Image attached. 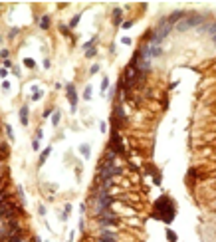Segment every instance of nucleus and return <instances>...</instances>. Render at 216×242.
<instances>
[{
    "mask_svg": "<svg viewBox=\"0 0 216 242\" xmlns=\"http://www.w3.org/2000/svg\"><path fill=\"white\" fill-rule=\"evenodd\" d=\"M83 99H87V101L91 99V85H87V87L83 89Z\"/></svg>",
    "mask_w": 216,
    "mask_h": 242,
    "instance_id": "nucleus-20",
    "label": "nucleus"
},
{
    "mask_svg": "<svg viewBox=\"0 0 216 242\" xmlns=\"http://www.w3.org/2000/svg\"><path fill=\"white\" fill-rule=\"evenodd\" d=\"M18 32H20L18 28H12V30H10V34H8V36H10V38H14V36H18Z\"/></svg>",
    "mask_w": 216,
    "mask_h": 242,
    "instance_id": "nucleus-29",
    "label": "nucleus"
},
{
    "mask_svg": "<svg viewBox=\"0 0 216 242\" xmlns=\"http://www.w3.org/2000/svg\"><path fill=\"white\" fill-rule=\"evenodd\" d=\"M123 173V169L121 167H117L115 163H101V167H99V181H111L113 177H117V175H121Z\"/></svg>",
    "mask_w": 216,
    "mask_h": 242,
    "instance_id": "nucleus-2",
    "label": "nucleus"
},
{
    "mask_svg": "<svg viewBox=\"0 0 216 242\" xmlns=\"http://www.w3.org/2000/svg\"><path fill=\"white\" fill-rule=\"evenodd\" d=\"M107 87H109V78H103L101 79V93H105Z\"/></svg>",
    "mask_w": 216,
    "mask_h": 242,
    "instance_id": "nucleus-18",
    "label": "nucleus"
},
{
    "mask_svg": "<svg viewBox=\"0 0 216 242\" xmlns=\"http://www.w3.org/2000/svg\"><path fill=\"white\" fill-rule=\"evenodd\" d=\"M0 58L6 60V58H8V50H2V52H0Z\"/></svg>",
    "mask_w": 216,
    "mask_h": 242,
    "instance_id": "nucleus-32",
    "label": "nucleus"
},
{
    "mask_svg": "<svg viewBox=\"0 0 216 242\" xmlns=\"http://www.w3.org/2000/svg\"><path fill=\"white\" fill-rule=\"evenodd\" d=\"M119 222V218H117L113 212H103V214H99V224L101 226H113V224H117Z\"/></svg>",
    "mask_w": 216,
    "mask_h": 242,
    "instance_id": "nucleus-5",
    "label": "nucleus"
},
{
    "mask_svg": "<svg viewBox=\"0 0 216 242\" xmlns=\"http://www.w3.org/2000/svg\"><path fill=\"white\" fill-rule=\"evenodd\" d=\"M204 18H206L204 14H190V16H185L177 24V30L182 32V30H186V28H196L198 24H202V22H204Z\"/></svg>",
    "mask_w": 216,
    "mask_h": 242,
    "instance_id": "nucleus-3",
    "label": "nucleus"
},
{
    "mask_svg": "<svg viewBox=\"0 0 216 242\" xmlns=\"http://www.w3.org/2000/svg\"><path fill=\"white\" fill-rule=\"evenodd\" d=\"M95 42H97V36H93V38H91V40H89V42H85V44H83V48H85V52H87L89 48H91V46L95 44Z\"/></svg>",
    "mask_w": 216,
    "mask_h": 242,
    "instance_id": "nucleus-21",
    "label": "nucleus"
},
{
    "mask_svg": "<svg viewBox=\"0 0 216 242\" xmlns=\"http://www.w3.org/2000/svg\"><path fill=\"white\" fill-rule=\"evenodd\" d=\"M0 75H2V78H6V75H8V72H6V68H2V70H0Z\"/></svg>",
    "mask_w": 216,
    "mask_h": 242,
    "instance_id": "nucleus-34",
    "label": "nucleus"
},
{
    "mask_svg": "<svg viewBox=\"0 0 216 242\" xmlns=\"http://www.w3.org/2000/svg\"><path fill=\"white\" fill-rule=\"evenodd\" d=\"M185 16H186V12H185V10H177V12H172L171 16H167V22H168L171 26H172V24H178V22H181Z\"/></svg>",
    "mask_w": 216,
    "mask_h": 242,
    "instance_id": "nucleus-7",
    "label": "nucleus"
},
{
    "mask_svg": "<svg viewBox=\"0 0 216 242\" xmlns=\"http://www.w3.org/2000/svg\"><path fill=\"white\" fill-rule=\"evenodd\" d=\"M121 14H123L121 8H115V10H113V22H115V26H121Z\"/></svg>",
    "mask_w": 216,
    "mask_h": 242,
    "instance_id": "nucleus-11",
    "label": "nucleus"
},
{
    "mask_svg": "<svg viewBox=\"0 0 216 242\" xmlns=\"http://www.w3.org/2000/svg\"><path fill=\"white\" fill-rule=\"evenodd\" d=\"M42 135H44V131H42V129H38V131H36V139H38V141L42 139Z\"/></svg>",
    "mask_w": 216,
    "mask_h": 242,
    "instance_id": "nucleus-31",
    "label": "nucleus"
},
{
    "mask_svg": "<svg viewBox=\"0 0 216 242\" xmlns=\"http://www.w3.org/2000/svg\"><path fill=\"white\" fill-rule=\"evenodd\" d=\"M32 147H34V149L38 151V149H40V141H38V139H34V143H32Z\"/></svg>",
    "mask_w": 216,
    "mask_h": 242,
    "instance_id": "nucleus-30",
    "label": "nucleus"
},
{
    "mask_svg": "<svg viewBox=\"0 0 216 242\" xmlns=\"http://www.w3.org/2000/svg\"><path fill=\"white\" fill-rule=\"evenodd\" d=\"M24 66H26V68H30V70H32V68L36 66V62L32 60V58H26V60H24Z\"/></svg>",
    "mask_w": 216,
    "mask_h": 242,
    "instance_id": "nucleus-22",
    "label": "nucleus"
},
{
    "mask_svg": "<svg viewBox=\"0 0 216 242\" xmlns=\"http://www.w3.org/2000/svg\"><path fill=\"white\" fill-rule=\"evenodd\" d=\"M0 189H2V179H0Z\"/></svg>",
    "mask_w": 216,
    "mask_h": 242,
    "instance_id": "nucleus-37",
    "label": "nucleus"
},
{
    "mask_svg": "<svg viewBox=\"0 0 216 242\" xmlns=\"http://www.w3.org/2000/svg\"><path fill=\"white\" fill-rule=\"evenodd\" d=\"M97 72H99V66H97V64H93L91 68H89V74H97Z\"/></svg>",
    "mask_w": 216,
    "mask_h": 242,
    "instance_id": "nucleus-28",
    "label": "nucleus"
},
{
    "mask_svg": "<svg viewBox=\"0 0 216 242\" xmlns=\"http://www.w3.org/2000/svg\"><path fill=\"white\" fill-rule=\"evenodd\" d=\"M212 42H214V44H216V34H214V36H212Z\"/></svg>",
    "mask_w": 216,
    "mask_h": 242,
    "instance_id": "nucleus-36",
    "label": "nucleus"
},
{
    "mask_svg": "<svg viewBox=\"0 0 216 242\" xmlns=\"http://www.w3.org/2000/svg\"><path fill=\"white\" fill-rule=\"evenodd\" d=\"M200 32H206V34L214 36L216 34V22H210L208 26H202V28H200Z\"/></svg>",
    "mask_w": 216,
    "mask_h": 242,
    "instance_id": "nucleus-9",
    "label": "nucleus"
},
{
    "mask_svg": "<svg viewBox=\"0 0 216 242\" xmlns=\"http://www.w3.org/2000/svg\"><path fill=\"white\" fill-rule=\"evenodd\" d=\"M20 121L22 125H28V105H22L20 109Z\"/></svg>",
    "mask_w": 216,
    "mask_h": 242,
    "instance_id": "nucleus-10",
    "label": "nucleus"
},
{
    "mask_svg": "<svg viewBox=\"0 0 216 242\" xmlns=\"http://www.w3.org/2000/svg\"><path fill=\"white\" fill-rule=\"evenodd\" d=\"M109 149L113 151L115 155H123L125 153V145L121 141V135L117 129H111V143H109Z\"/></svg>",
    "mask_w": 216,
    "mask_h": 242,
    "instance_id": "nucleus-4",
    "label": "nucleus"
},
{
    "mask_svg": "<svg viewBox=\"0 0 216 242\" xmlns=\"http://www.w3.org/2000/svg\"><path fill=\"white\" fill-rule=\"evenodd\" d=\"M133 26V20H127V22H121V28H123V30H127V28H131Z\"/></svg>",
    "mask_w": 216,
    "mask_h": 242,
    "instance_id": "nucleus-27",
    "label": "nucleus"
},
{
    "mask_svg": "<svg viewBox=\"0 0 216 242\" xmlns=\"http://www.w3.org/2000/svg\"><path fill=\"white\" fill-rule=\"evenodd\" d=\"M79 151H81V155L85 159H89V145H81V147H79Z\"/></svg>",
    "mask_w": 216,
    "mask_h": 242,
    "instance_id": "nucleus-19",
    "label": "nucleus"
},
{
    "mask_svg": "<svg viewBox=\"0 0 216 242\" xmlns=\"http://www.w3.org/2000/svg\"><path fill=\"white\" fill-rule=\"evenodd\" d=\"M4 129H6V135H8V139H14V133H12V127H10V125H4Z\"/></svg>",
    "mask_w": 216,
    "mask_h": 242,
    "instance_id": "nucleus-25",
    "label": "nucleus"
},
{
    "mask_svg": "<svg viewBox=\"0 0 216 242\" xmlns=\"http://www.w3.org/2000/svg\"><path fill=\"white\" fill-rule=\"evenodd\" d=\"M167 238L171 240V242H177V234H175L172 230H167Z\"/></svg>",
    "mask_w": 216,
    "mask_h": 242,
    "instance_id": "nucleus-23",
    "label": "nucleus"
},
{
    "mask_svg": "<svg viewBox=\"0 0 216 242\" xmlns=\"http://www.w3.org/2000/svg\"><path fill=\"white\" fill-rule=\"evenodd\" d=\"M40 28H42V30H48V28H50V16H48V14H44V16L40 18Z\"/></svg>",
    "mask_w": 216,
    "mask_h": 242,
    "instance_id": "nucleus-12",
    "label": "nucleus"
},
{
    "mask_svg": "<svg viewBox=\"0 0 216 242\" xmlns=\"http://www.w3.org/2000/svg\"><path fill=\"white\" fill-rule=\"evenodd\" d=\"M95 54H97V50H95V48H89V50L85 52V58H93Z\"/></svg>",
    "mask_w": 216,
    "mask_h": 242,
    "instance_id": "nucleus-26",
    "label": "nucleus"
},
{
    "mask_svg": "<svg viewBox=\"0 0 216 242\" xmlns=\"http://www.w3.org/2000/svg\"><path fill=\"white\" fill-rule=\"evenodd\" d=\"M79 20H81V14H77V16H73L72 18V22H69V28H76L79 24Z\"/></svg>",
    "mask_w": 216,
    "mask_h": 242,
    "instance_id": "nucleus-17",
    "label": "nucleus"
},
{
    "mask_svg": "<svg viewBox=\"0 0 216 242\" xmlns=\"http://www.w3.org/2000/svg\"><path fill=\"white\" fill-rule=\"evenodd\" d=\"M8 201V191H6V189H0V205H2V202H6Z\"/></svg>",
    "mask_w": 216,
    "mask_h": 242,
    "instance_id": "nucleus-15",
    "label": "nucleus"
},
{
    "mask_svg": "<svg viewBox=\"0 0 216 242\" xmlns=\"http://www.w3.org/2000/svg\"><path fill=\"white\" fill-rule=\"evenodd\" d=\"M99 127H101V131H103V133L107 131V125H105V121H101V123H99Z\"/></svg>",
    "mask_w": 216,
    "mask_h": 242,
    "instance_id": "nucleus-33",
    "label": "nucleus"
},
{
    "mask_svg": "<svg viewBox=\"0 0 216 242\" xmlns=\"http://www.w3.org/2000/svg\"><path fill=\"white\" fill-rule=\"evenodd\" d=\"M52 125L54 127L60 125V111H54V115H52Z\"/></svg>",
    "mask_w": 216,
    "mask_h": 242,
    "instance_id": "nucleus-16",
    "label": "nucleus"
},
{
    "mask_svg": "<svg viewBox=\"0 0 216 242\" xmlns=\"http://www.w3.org/2000/svg\"><path fill=\"white\" fill-rule=\"evenodd\" d=\"M52 115V109H46V111H44V119H46V117H50Z\"/></svg>",
    "mask_w": 216,
    "mask_h": 242,
    "instance_id": "nucleus-35",
    "label": "nucleus"
},
{
    "mask_svg": "<svg viewBox=\"0 0 216 242\" xmlns=\"http://www.w3.org/2000/svg\"><path fill=\"white\" fill-rule=\"evenodd\" d=\"M65 91H68V99H69V105H72V111H76V109H77V93H76L73 83L65 85Z\"/></svg>",
    "mask_w": 216,
    "mask_h": 242,
    "instance_id": "nucleus-6",
    "label": "nucleus"
},
{
    "mask_svg": "<svg viewBox=\"0 0 216 242\" xmlns=\"http://www.w3.org/2000/svg\"><path fill=\"white\" fill-rule=\"evenodd\" d=\"M99 242H117V236L109 230H103L101 236H99Z\"/></svg>",
    "mask_w": 216,
    "mask_h": 242,
    "instance_id": "nucleus-8",
    "label": "nucleus"
},
{
    "mask_svg": "<svg viewBox=\"0 0 216 242\" xmlns=\"http://www.w3.org/2000/svg\"><path fill=\"white\" fill-rule=\"evenodd\" d=\"M155 218H159V220L163 222H172V218H175V202H172L171 197H167V194H163V197L157 198V202H155V212H153Z\"/></svg>",
    "mask_w": 216,
    "mask_h": 242,
    "instance_id": "nucleus-1",
    "label": "nucleus"
},
{
    "mask_svg": "<svg viewBox=\"0 0 216 242\" xmlns=\"http://www.w3.org/2000/svg\"><path fill=\"white\" fill-rule=\"evenodd\" d=\"M60 32L65 36H69V26H65V24H60Z\"/></svg>",
    "mask_w": 216,
    "mask_h": 242,
    "instance_id": "nucleus-24",
    "label": "nucleus"
},
{
    "mask_svg": "<svg viewBox=\"0 0 216 242\" xmlns=\"http://www.w3.org/2000/svg\"><path fill=\"white\" fill-rule=\"evenodd\" d=\"M8 157V145L6 143H0V161Z\"/></svg>",
    "mask_w": 216,
    "mask_h": 242,
    "instance_id": "nucleus-14",
    "label": "nucleus"
},
{
    "mask_svg": "<svg viewBox=\"0 0 216 242\" xmlns=\"http://www.w3.org/2000/svg\"><path fill=\"white\" fill-rule=\"evenodd\" d=\"M50 153H52V147H46V149L42 151V155H40V165H44V163H46V159L50 157Z\"/></svg>",
    "mask_w": 216,
    "mask_h": 242,
    "instance_id": "nucleus-13",
    "label": "nucleus"
}]
</instances>
